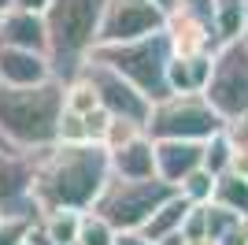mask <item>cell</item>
I'll use <instances>...</instances> for the list:
<instances>
[{
    "instance_id": "21",
    "label": "cell",
    "mask_w": 248,
    "mask_h": 245,
    "mask_svg": "<svg viewBox=\"0 0 248 245\" xmlns=\"http://www.w3.org/2000/svg\"><path fill=\"white\" fill-rule=\"evenodd\" d=\"M233 160H237V141H233L230 130H222V134H215L211 141H204V167L211 175L233 171Z\"/></svg>"
},
{
    "instance_id": "2",
    "label": "cell",
    "mask_w": 248,
    "mask_h": 245,
    "mask_svg": "<svg viewBox=\"0 0 248 245\" xmlns=\"http://www.w3.org/2000/svg\"><path fill=\"white\" fill-rule=\"evenodd\" d=\"M67 82L41 86H0V138L15 153H45L60 141Z\"/></svg>"
},
{
    "instance_id": "22",
    "label": "cell",
    "mask_w": 248,
    "mask_h": 245,
    "mask_svg": "<svg viewBox=\"0 0 248 245\" xmlns=\"http://www.w3.org/2000/svg\"><path fill=\"white\" fill-rule=\"evenodd\" d=\"M115 238H119V230H115L96 208L82 212V230H78V242L82 245H115Z\"/></svg>"
},
{
    "instance_id": "34",
    "label": "cell",
    "mask_w": 248,
    "mask_h": 245,
    "mask_svg": "<svg viewBox=\"0 0 248 245\" xmlns=\"http://www.w3.org/2000/svg\"><path fill=\"white\" fill-rule=\"evenodd\" d=\"M0 219H4V212H0Z\"/></svg>"
},
{
    "instance_id": "18",
    "label": "cell",
    "mask_w": 248,
    "mask_h": 245,
    "mask_svg": "<svg viewBox=\"0 0 248 245\" xmlns=\"http://www.w3.org/2000/svg\"><path fill=\"white\" fill-rule=\"evenodd\" d=\"M215 37L218 45L248 37V0H215Z\"/></svg>"
},
{
    "instance_id": "24",
    "label": "cell",
    "mask_w": 248,
    "mask_h": 245,
    "mask_svg": "<svg viewBox=\"0 0 248 245\" xmlns=\"http://www.w3.org/2000/svg\"><path fill=\"white\" fill-rule=\"evenodd\" d=\"M241 219H245V215L230 212V208H222V204H207V245H215L218 238L226 234V230H233Z\"/></svg>"
},
{
    "instance_id": "1",
    "label": "cell",
    "mask_w": 248,
    "mask_h": 245,
    "mask_svg": "<svg viewBox=\"0 0 248 245\" xmlns=\"http://www.w3.org/2000/svg\"><path fill=\"white\" fill-rule=\"evenodd\" d=\"M33 163H37L33 201L41 212H52V208L89 212L100 201L104 186L111 182V153L96 141H56L45 153H33Z\"/></svg>"
},
{
    "instance_id": "9",
    "label": "cell",
    "mask_w": 248,
    "mask_h": 245,
    "mask_svg": "<svg viewBox=\"0 0 248 245\" xmlns=\"http://www.w3.org/2000/svg\"><path fill=\"white\" fill-rule=\"evenodd\" d=\"M82 74L93 82L96 97H100V108L111 115V119H126V122H137V126H145V122H148V115H152V101L137 89L134 82H126L119 71H111V67L100 63V60H89Z\"/></svg>"
},
{
    "instance_id": "19",
    "label": "cell",
    "mask_w": 248,
    "mask_h": 245,
    "mask_svg": "<svg viewBox=\"0 0 248 245\" xmlns=\"http://www.w3.org/2000/svg\"><path fill=\"white\" fill-rule=\"evenodd\" d=\"M37 227H41V230H45L56 245H78L82 212H74V208H52V212H41Z\"/></svg>"
},
{
    "instance_id": "29",
    "label": "cell",
    "mask_w": 248,
    "mask_h": 245,
    "mask_svg": "<svg viewBox=\"0 0 248 245\" xmlns=\"http://www.w3.org/2000/svg\"><path fill=\"white\" fill-rule=\"evenodd\" d=\"M52 0H11V8H22V11H41L45 15V8H48Z\"/></svg>"
},
{
    "instance_id": "33",
    "label": "cell",
    "mask_w": 248,
    "mask_h": 245,
    "mask_svg": "<svg viewBox=\"0 0 248 245\" xmlns=\"http://www.w3.org/2000/svg\"><path fill=\"white\" fill-rule=\"evenodd\" d=\"M8 8H11V0H0V15H4Z\"/></svg>"
},
{
    "instance_id": "10",
    "label": "cell",
    "mask_w": 248,
    "mask_h": 245,
    "mask_svg": "<svg viewBox=\"0 0 248 245\" xmlns=\"http://www.w3.org/2000/svg\"><path fill=\"white\" fill-rule=\"evenodd\" d=\"M167 26V8L155 0H108L100 22V45H123Z\"/></svg>"
},
{
    "instance_id": "17",
    "label": "cell",
    "mask_w": 248,
    "mask_h": 245,
    "mask_svg": "<svg viewBox=\"0 0 248 245\" xmlns=\"http://www.w3.org/2000/svg\"><path fill=\"white\" fill-rule=\"evenodd\" d=\"M189 212H193V201H186L182 193L167 197V201L152 212V219L145 223V230H141V234H145L148 242H159V238L182 230V227H186V219H189Z\"/></svg>"
},
{
    "instance_id": "32",
    "label": "cell",
    "mask_w": 248,
    "mask_h": 245,
    "mask_svg": "<svg viewBox=\"0 0 248 245\" xmlns=\"http://www.w3.org/2000/svg\"><path fill=\"white\" fill-rule=\"evenodd\" d=\"M155 4H163V8L170 11V8H174V4H178V0H155Z\"/></svg>"
},
{
    "instance_id": "7",
    "label": "cell",
    "mask_w": 248,
    "mask_h": 245,
    "mask_svg": "<svg viewBox=\"0 0 248 245\" xmlns=\"http://www.w3.org/2000/svg\"><path fill=\"white\" fill-rule=\"evenodd\" d=\"M204 97L226 119V126L248 119V37L222 45L211 56V78Z\"/></svg>"
},
{
    "instance_id": "15",
    "label": "cell",
    "mask_w": 248,
    "mask_h": 245,
    "mask_svg": "<svg viewBox=\"0 0 248 245\" xmlns=\"http://www.w3.org/2000/svg\"><path fill=\"white\" fill-rule=\"evenodd\" d=\"M111 175L115 178H159L155 175V141L137 134L134 141L111 149Z\"/></svg>"
},
{
    "instance_id": "28",
    "label": "cell",
    "mask_w": 248,
    "mask_h": 245,
    "mask_svg": "<svg viewBox=\"0 0 248 245\" xmlns=\"http://www.w3.org/2000/svg\"><path fill=\"white\" fill-rule=\"evenodd\" d=\"M115 245H155V242H148V238L141 234V230H119Z\"/></svg>"
},
{
    "instance_id": "13",
    "label": "cell",
    "mask_w": 248,
    "mask_h": 245,
    "mask_svg": "<svg viewBox=\"0 0 248 245\" xmlns=\"http://www.w3.org/2000/svg\"><path fill=\"white\" fill-rule=\"evenodd\" d=\"M48 52H30V49H4L0 45V86H41L52 82Z\"/></svg>"
},
{
    "instance_id": "20",
    "label": "cell",
    "mask_w": 248,
    "mask_h": 245,
    "mask_svg": "<svg viewBox=\"0 0 248 245\" xmlns=\"http://www.w3.org/2000/svg\"><path fill=\"white\" fill-rule=\"evenodd\" d=\"M211 204H222V208H230V212H237V215H245V219H248V178L241 171L218 175Z\"/></svg>"
},
{
    "instance_id": "6",
    "label": "cell",
    "mask_w": 248,
    "mask_h": 245,
    "mask_svg": "<svg viewBox=\"0 0 248 245\" xmlns=\"http://www.w3.org/2000/svg\"><path fill=\"white\" fill-rule=\"evenodd\" d=\"M178 190L163 178H115L104 186L100 201L93 204L96 212L115 227V230H145L152 212L167 197H174Z\"/></svg>"
},
{
    "instance_id": "27",
    "label": "cell",
    "mask_w": 248,
    "mask_h": 245,
    "mask_svg": "<svg viewBox=\"0 0 248 245\" xmlns=\"http://www.w3.org/2000/svg\"><path fill=\"white\" fill-rule=\"evenodd\" d=\"M215 245H248V219H241L233 230H226V234L218 238Z\"/></svg>"
},
{
    "instance_id": "31",
    "label": "cell",
    "mask_w": 248,
    "mask_h": 245,
    "mask_svg": "<svg viewBox=\"0 0 248 245\" xmlns=\"http://www.w3.org/2000/svg\"><path fill=\"white\" fill-rule=\"evenodd\" d=\"M155 245H189V242H186V234H182V230H174V234L159 238V242H155Z\"/></svg>"
},
{
    "instance_id": "25",
    "label": "cell",
    "mask_w": 248,
    "mask_h": 245,
    "mask_svg": "<svg viewBox=\"0 0 248 245\" xmlns=\"http://www.w3.org/2000/svg\"><path fill=\"white\" fill-rule=\"evenodd\" d=\"M137 134H145V126H137V122H126V119H111V126H108V134H104V149L111 153V149H119V145L134 141Z\"/></svg>"
},
{
    "instance_id": "3",
    "label": "cell",
    "mask_w": 248,
    "mask_h": 245,
    "mask_svg": "<svg viewBox=\"0 0 248 245\" xmlns=\"http://www.w3.org/2000/svg\"><path fill=\"white\" fill-rule=\"evenodd\" d=\"M108 0H52L45 8L48 26V60L60 82H71L85 71V63L100 45V22Z\"/></svg>"
},
{
    "instance_id": "26",
    "label": "cell",
    "mask_w": 248,
    "mask_h": 245,
    "mask_svg": "<svg viewBox=\"0 0 248 245\" xmlns=\"http://www.w3.org/2000/svg\"><path fill=\"white\" fill-rule=\"evenodd\" d=\"M37 219H15V215H4L0 219V245H26V234Z\"/></svg>"
},
{
    "instance_id": "11",
    "label": "cell",
    "mask_w": 248,
    "mask_h": 245,
    "mask_svg": "<svg viewBox=\"0 0 248 245\" xmlns=\"http://www.w3.org/2000/svg\"><path fill=\"white\" fill-rule=\"evenodd\" d=\"M33 175L37 163L30 153H15L0 145V212L15 219H41V208L33 201Z\"/></svg>"
},
{
    "instance_id": "23",
    "label": "cell",
    "mask_w": 248,
    "mask_h": 245,
    "mask_svg": "<svg viewBox=\"0 0 248 245\" xmlns=\"http://www.w3.org/2000/svg\"><path fill=\"white\" fill-rule=\"evenodd\" d=\"M215 182H218V175H211L207 167H197L186 182L178 186V193L186 197V201H193V204H211V197H215Z\"/></svg>"
},
{
    "instance_id": "5",
    "label": "cell",
    "mask_w": 248,
    "mask_h": 245,
    "mask_svg": "<svg viewBox=\"0 0 248 245\" xmlns=\"http://www.w3.org/2000/svg\"><path fill=\"white\" fill-rule=\"evenodd\" d=\"M226 130V119L211 108L204 93H170L167 101L152 104L145 134L152 141H211Z\"/></svg>"
},
{
    "instance_id": "8",
    "label": "cell",
    "mask_w": 248,
    "mask_h": 245,
    "mask_svg": "<svg viewBox=\"0 0 248 245\" xmlns=\"http://www.w3.org/2000/svg\"><path fill=\"white\" fill-rule=\"evenodd\" d=\"M167 37L178 56H197V52H218L215 37V0H178L167 11Z\"/></svg>"
},
{
    "instance_id": "12",
    "label": "cell",
    "mask_w": 248,
    "mask_h": 245,
    "mask_svg": "<svg viewBox=\"0 0 248 245\" xmlns=\"http://www.w3.org/2000/svg\"><path fill=\"white\" fill-rule=\"evenodd\" d=\"M0 45H4V49L48 52V26H45V15L41 11L8 8L0 15Z\"/></svg>"
},
{
    "instance_id": "4",
    "label": "cell",
    "mask_w": 248,
    "mask_h": 245,
    "mask_svg": "<svg viewBox=\"0 0 248 245\" xmlns=\"http://www.w3.org/2000/svg\"><path fill=\"white\" fill-rule=\"evenodd\" d=\"M170 56H174L170 37H167V30H159V34H148V37H137V41H123V45H96L89 60L108 63L126 82H134L152 104H159L170 97V86H167Z\"/></svg>"
},
{
    "instance_id": "30",
    "label": "cell",
    "mask_w": 248,
    "mask_h": 245,
    "mask_svg": "<svg viewBox=\"0 0 248 245\" xmlns=\"http://www.w3.org/2000/svg\"><path fill=\"white\" fill-rule=\"evenodd\" d=\"M26 245H56V242H52V238L45 234L41 227L33 223V227H30V234H26Z\"/></svg>"
},
{
    "instance_id": "16",
    "label": "cell",
    "mask_w": 248,
    "mask_h": 245,
    "mask_svg": "<svg viewBox=\"0 0 248 245\" xmlns=\"http://www.w3.org/2000/svg\"><path fill=\"white\" fill-rule=\"evenodd\" d=\"M211 56L215 52H197V56H170L167 67V86L170 93H204L211 78Z\"/></svg>"
},
{
    "instance_id": "35",
    "label": "cell",
    "mask_w": 248,
    "mask_h": 245,
    "mask_svg": "<svg viewBox=\"0 0 248 245\" xmlns=\"http://www.w3.org/2000/svg\"><path fill=\"white\" fill-rule=\"evenodd\" d=\"M0 145H4V138H0Z\"/></svg>"
},
{
    "instance_id": "14",
    "label": "cell",
    "mask_w": 248,
    "mask_h": 245,
    "mask_svg": "<svg viewBox=\"0 0 248 245\" xmlns=\"http://www.w3.org/2000/svg\"><path fill=\"white\" fill-rule=\"evenodd\" d=\"M197 167H204V141H155V175L174 190Z\"/></svg>"
},
{
    "instance_id": "36",
    "label": "cell",
    "mask_w": 248,
    "mask_h": 245,
    "mask_svg": "<svg viewBox=\"0 0 248 245\" xmlns=\"http://www.w3.org/2000/svg\"><path fill=\"white\" fill-rule=\"evenodd\" d=\"M78 245H82V242H78Z\"/></svg>"
}]
</instances>
